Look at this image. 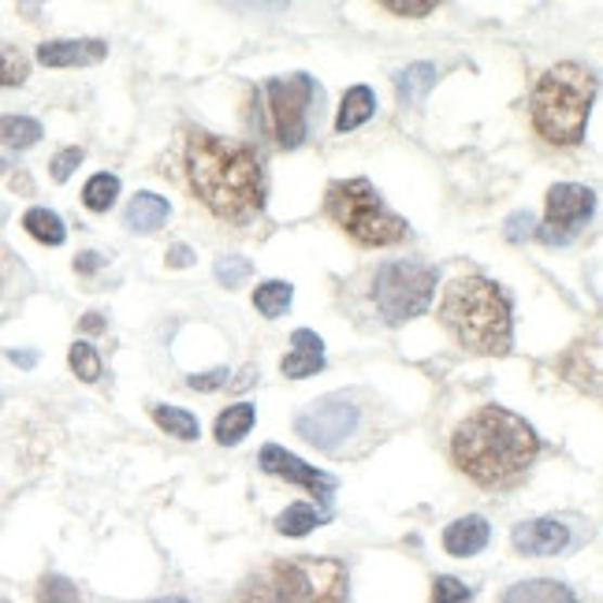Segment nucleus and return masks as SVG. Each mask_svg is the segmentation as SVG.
I'll list each match as a JSON object with an SVG mask.
<instances>
[{
    "mask_svg": "<svg viewBox=\"0 0 603 603\" xmlns=\"http://www.w3.org/2000/svg\"><path fill=\"white\" fill-rule=\"evenodd\" d=\"M12 187H15V191H30V179H27V176H15Z\"/></svg>",
    "mask_w": 603,
    "mask_h": 603,
    "instance_id": "41",
    "label": "nucleus"
},
{
    "mask_svg": "<svg viewBox=\"0 0 603 603\" xmlns=\"http://www.w3.org/2000/svg\"><path fill=\"white\" fill-rule=\"evenodd\" d=\"M27 75H30L27 56L0 41V86H20V82H27Z\"/></svg>",
    "mask_w": 603,
    "mask_h": 603,
    "instance_id": "28",
    "label": "nucleus"
},
{
    "mask_svg": "<svg viewBox=\"0 0 603 603\" xmlns=\"http://www.w3.org/2000/svg\"><path fill=\"white\" fill-rule=\"evenodd\" d=\"M228 369H209V373H194L187 376V387H194V392H217V387L228 384Z\"/></svg>",
    "mask_w": 603,
    "mask_h": 603,
    "instance_id": "35",
    "label": "nucleus"
},
{
    "mask_svg": "<svg viewBox=\"0 0 603 603\" xmlns=\"http://www.w3.org/2000/svg\"><path fill=\"white\" fill-rule=\"evenodd\" d=\"M373 112H376V98H373V90H369V86H350V90L343 93V101H339V116H335V131H339V134L355 131V127H361V124H365V119H373Z\"/></svg>",
    "mask_w": 603,
    "mask_h": 603,
    "instance_id": "17",
    "label": "nucleus"
},
{
    "mask_svg": "<svg viewBox=\"0 0 603 603\" xmlns=\"http://www.w3.org/2000/svg\"><path fill=\"white\" fill-rule=\"evenodd\" d=\"M168 265H171V269H191V265H194V249L191 246H171L168 249Z\"/></svg>",
    "mask_w": 603,
    "mask_h": 603,
    "instance_id": "38",
    "label": "nucleus"
},
{
    "mask_svg": "<svg viewBox=\"0 0 603 603\" xmlns=\"http://www.w3.org/2000/svg\"><path fill=\"white\" fill-rule=\"evenodd\" d=\"M168 217H171L168 197H161V194H153V191H142V194L131 197V205H127L124 223L131 231H145V235H150V231L165 228Z\"/></svg>",
    "mask_w": 603,
    "mask_h": 603,
    "instance_id": "16",
    "label": "nucleus"
},
{
    "mask_svg": "<svg viewBox=\"0 0 603 603\" xmlns=\"http://www.w3.org/2000/svg\"><path fill=\"white\" fill-rule=\"evenodd\" d=\"M533 228H537V220H533L529 209H522V213H514V217H506V239H511V243H522V239H529Z\"/></svg>",
    "mask_w": 603,
    "mask_h": 603,
    "instance_id": "34",
    "label": "nucleus"
},
{
    "mask_svg": "<svg viewBox=\"0 0 603 603\" xmlns=\"http://www.w3.org/2000/svg\"><path fill=\"white\" fill-rule=\"evenodd\" d=\"M596 101V75L581 64H555L533 86L529 116L537 134L551 145H577Z\"/></svg>",
    "mask_w": 603,
    "mask_h": 603,
    "instance_id": "4",
    "label": "nucleus"
},
{
    "mask_svg": "<svg viewBox=\"0 0 603 603\" xmlns=\"http://www.w3.org/2000/svg\"><path fill=\"white\" fill-rule=\"evenodd\" d=\"M540 454V439L533 425L503 407H480L451 433L454 466L477 480L480 488H496L514 480Z\"/></svg>",
    "mask_w": 603,
    "mask_h": 603,
    "instance_id": "2",
    "label": "nucleus"
},
{
    "mask_svg": "<svg viewBox=\"0 0 603 603\" xmlns=\"http://www.w3.org/2000/svg\"><path fill=\"white\" fill-rule=\"evenodd\" d=\"M433 295H436V272L428 269V265L387 261L381 265V272H376L373 298L392 324L421 317L428 309V302H433Z\"/></svg>",
    "mask_w": 603,
    "mask_h": 603,
    "instance_id": "7",
    "label": "nucleus"
},
{
    "mask_svg": "<svg viewBox=\"0 0 603 603\" xmlns=\"http://www.w3.org/2000/svg\"><path fill=\"white\" fill-rule=\"evenodd\" d=\"M67 361H72V369H75V376H79V381H86V384L101 381V355H98V347H90V343H75Z\"/></svg>",
    "mask_w": 603,
    "mask_h": 603,
    "instance_id": "27",
    "label": "nucleus"
},
{
    "mask_svg": "<svg viewBox=\"0 0 603 603\" xmlns=\"http://www.w3.org/2000/svg\"><path fill=\"white\" fill-rule=\"evenodd\" d=\"M15 361V365H23V369H30L34 361H38V355H30V350H12V355H8Z\"/></svg>",
    "mask_w": 603,
    "mask_h": 603,
    "instance_id": "39",
    "label": "nucleus"
},
{
    "mask_svg": "<svg viewBox=\"0 0 603 603\" xmlns=\"http://www.w3.org/2000/svg\"><path fill=\"white\" fill-rule=\"evenodd\" d=\"M38 603H79V585L75 581H67V577H60V574H46L38 581Z\"/></svg>",
    "mask_w": 603,
    "mask_h": 603,
    "instance_id": "26",
    "label": "nucleus"
},
{
    "mask_svg": "<svg viewBox=\"0 0 603 603\" xmlns=\"http://www.w3.org/2000/svg\"><path fill=\"white\" fill-rule=\"evenodd\" d=\"M291 347L302 350V355H321V350H324V343H321V335H317V332L298 329L295 335H291Z\"/></svg>",
    "mask_w": 603,
    "mask_h": 603,
    "instance_id": "36",
    "label": "nucleus"
},
{
    "mask_svg": "<svg viewBox=\"0 0 603 603\" xmlns=\"http://www.w3.org/2000/svg\"><path fill=\"white\" fill-rule=\"evenodd\" d=\"M153 421H157V428H165L168 436L176 439H197L202 436V425H197V418L191 410H179V407H153Z\"/></svg>",
    "mask_w": 603,
    "mask_h": 603,
    "instance_id": "24",
    "label": "nucleus"
},
{
    "mask_svg": "<svg viewBox=\"0 0 603 603\" xmlns=\"http://www.w3.org/2000/svg\"><path fill=\"white\" fill-rule=\"evenodd\" d=\"M381 8L392 15H407V20H425L436 12V0H384Z\"/></svg>",
    "mask_w": 603,
    "mask_h": 603,
    "instance_id": "32",
    "label": "nucleus"
},
{
    "mask_svg": "<svg viewBox=\"0 0 603 603\" xmlns=\"http://www.w3.org/2000/svg\"><path fill=\"white\" fill-rule=\"evenodd\" d=\"M361 425V407L350 395H324L309 410H302L295 418V428L302 439L317 447V451L335 454Z\"/></svg>",
    "mask_w": 603,
    "mask_h": 603,
    "instance_id": "9",
    "label": "nucleus"
},
{
    "mask_svg": "<svg viewBox=\"0 0 603 603\" xmlns=\"http://www.w3.org/2000/svg\"><path fill=\"white\" fill-rule=\"evenodd\" d=\"M317 98V82L309 75H280L265 86V116L269 131L283 150H298L309 134V105Z\"/></svg>",
    "mask_w": 603,
    "mask_h": 603,
    "instance_id": "8",
    "label": "nucleus"
},
{
    "mask_svg": "<svg viewBox=\"0 0 603 603\" xmlns=\"http://www.w3.org/2000/svg\"><path fill=\"white\" fill-rule=\"evenodd\" d=\"M329 217L347 231L361 246H395L407 239V220L395 217L392 209L381 202L376 187L369 179H343V183L329 187L324 197Z\"/></svg>",
    "mask_w": 603,
    "mask_h": 603,
    "instance_id": "6",
    "label": "nucleus"
},
{
    "mask_svg": "<svg viewBox=\"0 0 603 603\" xmlns=\"http://www.w3.org/2000/svg\"><path fill=\"white\" fill-rule=\"evenodd\" d=\"M592 213H596V194H592L589 187L555 183L548 191V220L537 235L544 239L548 246H563V243H570V235L577 228L589 223Z\"/></svg>",
    "mask_w": 603,
    "mask_h": 603,
    "instance_id": "10",
    "label": "nucleus"
},
{
    "mask_svg": "<svg viewBox=\"0 0 603 603\" xmlns=\"http://www.w3.org/2000/svg\"><path fill=\"white\" fill-rule=\"evenodd\" d=\"M145 603H191V600H183V596H165V600H145Z\"/></svg>",
    "mask_w": 603,
    "mask_h": 603,
    "instance_id": "42",
    "label": "nucleus"
},
{
    "mask_svg": "<svg viewBox=\"0 0 603 603\" xmlns=\"http://www.w3.org/2000/svg\"><path fill=\"white\" fill-rule=\"evenodd\" d=\"M254 407L249 402H235V407H228L217 418V425H213V436L220 439L223 447H235L239 439L249 436V428H254Z\"/></svg>",
    "mask_w": 603,
    "mask_h": 603,
    "instance_id": "19",
    "label": "nucleus"
},
{
    "mask_svg": "<svg viewBox=\"0 0 603 603\" xmlns=\"http://www.w3.org/2000/svg\"><path fill=\"white\" fill-rule=\"evenodd\" d=\"M291 298H295V287L283 280H265L261 287L254 291V306L257 313H265L269 321H275V317H283L291 309Z\"/></svg>",
    "mask_w": 603,
    "mask_h": 603,
    "instance_id": "21",
    "label": "nucleus"
},
{
    "mask_svg": "<svg viewBox=\"0 0 603 603\" xmlns=\"http://www.w3.org/2000/svg\"><path fill=\"white\" fill-rule=\"evenodd\" d=\"M350 577L339 559H275L243 585L235 603H347Z\"/></svg>",
    "mask_w": 603,
    "mask_h": 603,
    "instance_id": "5",
    "label": "nucleus"
},
{
    "mask_svg": "<svg viewBox=\"0 0 603 603\" xmlns=\"http://www.w3.org/2000/svg\"><path fill=\"white\" fill-rule=\"evenodd\" d=\"M499 603H577V592L551 577H533V581L511 585Z\"/></svg>",
    "mask_w": 603,
    "mask_h": 603,
    "instance_id": "15",
    "label": "nucleus"
},
{
    "mask_svg": "<svg viewBox=\"0 0 603 603\" xmlns=\"http://www.w3.org/2000/svg\"><path fill=\"white\" fill-rule=\"evenodd\" d=\"M23 228L30 231V239H38V243H46V246H60L67 239L64 220H60L53 209H41V205L27 209V217H23Z\"/></svg>",
    "mask_w": 603,
    "mask_h": 603,
    "instance_id": "20",
    "label": "nucleus"
},
{
    "mask_svg": "<svg viewBox=\"0 0 603 603\" xmlns=\"http://www.w3.org/2000/svg\"><path fill=\"white\" fill-rule=\"evenodd\" d=\"M116 197H119V179L116 176H108V171H98V176L86 179L82 205L90 213H108L112 205H116Z\"/></svg>",
    "mask_w": 603,
    "mask_h": 603,
    "instance_id": "23",
    "label": "nucleus"
},
{
    "mask_svg": "<svg viewBox=\"0 0 603 603\" xmlns=\"http://www.w3.org/2000/svg\"><path fill=\"white\" fill-rule=\"evenodd\" d=\"M108 56V46L101 38H67L38 46V64L46 67H90Z\"/></svg>",
    "mask_w": 603,
    "mask_h": 603,
    "instance_id": "13",
    "label": "nucleus"
},
{
    "mask_svg": "<svg viewBox=\"0 0 603 603\" xmlns=\"http://www.w3.org/2000/svg\"><path fill=\"white\" fill-rule=\"evenodd\" d=\"M187 183L220 220H249L265 205V171L246 142L194 131L183 150Z\"/></svg>",
    "mask_w": 603,
    "mask_h": 603,
    "instance_id": "1",
    "label": "nucleus"
},
{
    "mask_svg": "<svg viewBox=\"0 0 603 603\" xmlns=\"http://www.w3.org/2000/svg\"><path fill=\"white\" fill-rule=\"evenodd\" d=\"M444 329L477 355H506L511 350V302L485 275H462L439 298Z\"/></svg>",
    "mask_w": 603,
    "mask_h": 603,
    "instance_id": "3",
    "label": "nucleus"
},
{
    "mask_svg": "<svg viewBox=\"0 0 603 603\" xmlns=\"http://www.w3.org/2000/svg\"><path fill=\"white\" fill-rule=\"evenodd\" d=\"M436 79H439V72L433 64H410L395 75V90H399V98L407 101V105H421L425 93L436 86Z\"/></svg>",
    "mask_w": 603,
    "mask_h": 603,
    "instance_id": "18",
    "label": "nucleus"
},
{
    "mask_svg": "<svg viewBox=\"0 0 603 603\" xmlns=\"http://www.w3.org/2000/svg\"><path fill=\"white\" fill-rule=\"evenodd\" d=\"M101 265H105V257H101L98 249H86V254L75 257V272H82V275H93Z\"/></svg>",
    "mask_w": 603,
    "mask_h": 603,
    "instance_id": "37",
    "label": "nucleus"
},
{
    "mask_svg": "<svg viewBox=\"0 0 603 603\" xmlns=\"http://www.w3.org/2000/svg\"><path fill=\"white\" fill-rule=\"evenodd\" d=\"M79 165H82V150H79V145H72V150H60L49 168H53L56 183H67V179H72V171L79 168Z\"/></svg>",
    "mask_w": 603,
    "mask_h": 603,
    "instance_id": "33",
    "label": "nucleus"
},
{
    "mask_svg": "<svg viewBox=\"0 0 603 603\" xmlns=\"http://www.w3.org/2000/svg\"><path fill=\"white\" fill-rule=\"evenodd\" d=\"M261 470L272 473V477L291 480V485L309 488V492L321 496V499H329L335 492V477H332V473H321L317 466H306L298 454L283 451V447H275V444H265L261 447Z\"/></svg>",
    "mask_w": 603,
    "mask_h": 603,
    "instance_id": "11",
    "label": "nucleus"
},
{
    "mask_svg": "<svg viewBox=\"0 0 603 603\" xmlns=\"http://www.w3.org/2000/svg\"><path fill=\"white\" fill-rule=\"evenodd\" d=\"M4 168H8V161H4V157H0V171H4Z\"/></svg>",
    "mask_w": 603,
    "mask_h": 603,
    "instance_id": "44",
    "label": "nucleus"
},
{
    "mask_svg": "<svg viewBox=\"0 0 603 603\" xmlns=\"http://www.w3.org/2000/svg\"><path fill=\"white\" fill-rule=\"evenodd\" d=\"M329 514H321L317 506H309V503H291L287 511L275 518V529L283 533V537H306V533H313L317 525H321Z\"/></svg>",
    "mask_w": 603,
    "mask_h": 603,
    "instance_id": "22",
    "label": "nucleus"
},
{
    "mask_svg": "<svg viewBox=\"0 0 603 603\" xmlns=\"http://www.w3.org/2000/svg\"><path fill=\"white\" fill-rule=\"evenodd\" d=\"M488 540H492V525L480 518V514H466V518L451 522L444 529V551L454 559L477 555V551L488 548Z\"/></svg>",
    "mask_w": 603,
    "mask_h": 603,
    "instance_id": "14",
    "label": "nucleus"
},
{
    "mask_svg": "<svg viewBox=\"0 0 603 603\" xmlns=\"http://www.w3.org/2000/svg\"><path fill=\"white\" fill-rule=\"evenodd\" d=\"M470 596L473 592L459 581V577H436L433 603H470Z\"/></svg>",
    "mask_w": 603,
    "mask_h": 603,
    "instance_id": "31",
    "label": "nucleus"
},
{
    "mask_svg": "<svg viewBox=\"0 0 603 603\" xmlns=\"http://www.w3.org/2000/svg\"><path fill=\"white\" fill-rule=\"evenodd\" d=\"M511 544L514 551H522V555H537V559L559 555V551L570 544V529L559 518H533V522L514 525Z\"/></svg>",
    "mask_w": 603,
    "mask_h": 603,
    "instance_id": "12",
    "label": "nucleus"
},
{
    "mask_svg": "<svg viewBox=\"0 0 603 603\" xmlns=\"http://www.w3.org/2000/svg\"><path fill=\"white\" fill-rule=\"evenodd\" d=\"M0 138H4V145H12V150H30L41 138V124L30 116H0Z\"/></svg>",
    "mask_w": 603,
    "mask_h": 603,
    "instance_id": "25",
    "label": "nucleus"
},
{
    "mask_svg": "<svg viewBox=\"0 0 603 603\" xmlns=\"http://www.w3.org/2000/svg\"><path fill=\"white\" fill-rule=\"evenodd\" d=\"M213 275H217L223 287H239V283L254 275V261H249V257H239V254L220 257V261L213 265Z\"/></svg>",
    "mask_w": 603,
    "mask_h": 603,
    "instance_id": "29",
    "label": "nucleus"
},
{
    "mask_svg": "<svg viewBox=\"0 0 603 603\" xmlns=\"http://www.w3.org/2000/svg\"><path fill=\"white\" fill-rule=\"evenodd\" d=\"M82 329L86 332H101V329H105V321H101V313H86L82 317Z\"/></svg>",
    "mask_w": 603,
    "mask_h": 603,
    "instance_id": "40",
    "label": "nucleus"
},
{
    "mask_svg": "<svg viewBox=\"0 0 603 603\" xmlns=\"http://www.w3.org/2000/svg\"><path fill=\"white\" fill-rule=\"evenodd\" d=\"M283 376H291V381H302V376H313L324 369V355H302V350H291L287 358L280 361Z\"/></svg>",
    "mask_w": 603,
    "mask_h": 603,
    "instance_id": "30",
    "label": "nucleus"
},
{
    "mask_svg": "<svg viewBox=\"0 0 603 603\" xmlns=\"http://www.w3.org/2000/svg\"><path fill=\"white\" fill-rule=\"evenodd\" d=\"M4 220H8V205L0 202V223H4Z\"/></svg>",
    "mask_w": 603,
    "mask_h": 603,
    "instance_id": "43",
    "label": "nucleus"
}]
</instances>
